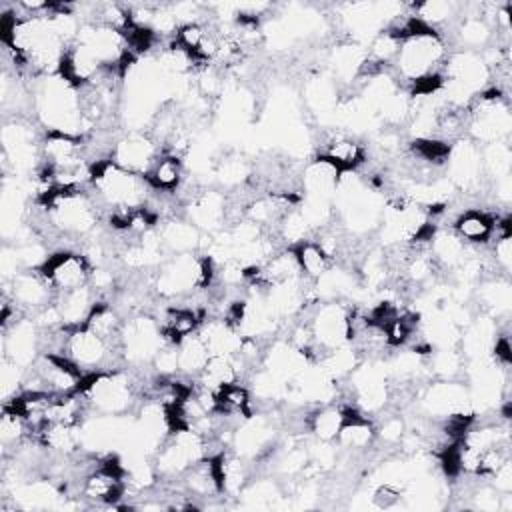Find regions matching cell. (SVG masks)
<instances>
[{"mask_svg": "<svg viewBox=\"0 0 512 512\" xmlns=\"http://www.w3.org/2000/svg\"><path fill=\"white\" fill-rule=\"evenodd\" d=\"M90 190L106 212L142 210L154 192L146 176L134 174L112 160L92 164Z\"/></svg>", "mask_w": 512, "mask_h": 512, "instance_id": "1", "label": "cell"}, {"mask_svg": "<svg viewBox=\"0 0 512 512\" xmlns=\"http://www.w3.org/2000/svg\"><path fill=\"white\" fill-rule=\"evenodd\" d=\"M90 406V412L98 416H126L140 404L138 380L124 368L90 374L80 390Z\"/></svg>", "mask_w": 512, "mask_h": 512, "instance_id": "2", "label": "cell"}, {"mask_svg": "<svg viewBox=\"0 0 512 512\" xmlns=\"http://www.w3.org/2000/svg\"><path fill=\"white\" fill-rule=\"evenodd\" d=\"M60 356L70 360L76 368H80L88 376L98 372L118 370L124 364L122 352L110 346L100 336H96L86 326L68 328Z\"/></svg>", "mask_w": 512, "mask_h": 512, "instance_id": "3", "label": "cell"}, {"mask_svg": "<svg viewBox=\"0 0 512 512\" xmlns=\"http://www.w3.org/2000/svg\"><path fill=\"white\" fill-rule=\"evenodd\" d=\"M168 340L158 324V320L150 314H134L124 320L120 334V352L124 364L132 368H150L154 356Z\"/></svg>", "mask_w": 512, "mask_h": 512, "instance_id": "4", "label": "cell"}, {"mask_svg": "<svg viewBox=\"0 0 512 512\" xmlns=\"http://www.w3.org/2000/svg\"><path fill=\"white\" fill-rule=\"evenodd\" d=\"M4 294L26 316L36 314L56 298L54 288L40 270H20L14 278L2 280Z\"/></svg>", "mask_w": 512, "mask_h": 512, "instance_id": "5", "label": "cell"}, {"mask_svg": "<svg viewBox=\"0 0 512 512\" xmlns=\"http://www.w3.org/2000/svg\"><path fill=\"white\" fill-rule=\"evenodd\" d=\"M40 272L48 278L54 292L62 294L88 286L92 266L78 250H54Z\"/></svg>", "mask_w": 512, "mask_h": 512, "instance_id": "6", "label": "cell"}, {"mask_svg": "<svg viewBox=\"0 0 512 512\" xmlns=\"http://www.w3.org/2000/svg\"><path fill=\"white\" fill-rule=\"evenodd\" d=\"M160 154L162 150L158 142L150 136V132L128 130L126 134L116 136L112 144L110 160L134 174L146 176Z\"/></svg>", "mask_w": 512, "mask_h": 512, "instance_id": "7", "label": "cell"}, {"mask_svg": "<svg viewBox=\"0 0 512 512\" xmlns=\"http://www.w3.org/2000/svg\"><path fill=\"white\" fill-rule=\"evenodd\" d=\"M318 156L334 164L340 172L358 170L368 160L366 146L356 134H348L342 130H332L324 136Z\"/></svg>", "mask_w": 512, "mask_h": 512, "instance_id": "8", "label": "cell"}, {"mask_svg": "<svg viewBox=\"0 0 512 512\" xmlns=\"http://www.w3.org/2000/svg\"><path fill=\"white\" fill-rule=\"evenodd\" d=\"M156 228H158L160 240L170 256L198 252V250H204V246H206L204 240L208 238V234L198 230L190 220H186L182 216H172V218L160 220Z\"/></svg>", "mask_w": 512, "mask_h": 512, "instance_id": "9", "label": "cell"}, {"mask_svg": "<svg viewBox=\"0 0 512 512\" xmlns=\"http://www.w3.org/2000/svg\"><path fill=\"white\" fill-rule=\"evenodd\" d=\"M334 444L340 450H346L348 454L368 452L376 444L374 420H370L368 416L358 412L354 406L346 404V418H344V424H342Z\"/></svg>", "mask_w": 512, "mask_h": 512, "instance_id": "10", "label": "cell"}, {"mask_svg": "<svg viewBox=\"0 0 512 512\" xmlns=\"http://www.w3.org/2000/svg\"><path fill=\"white\" fill-rule=\"evenodd\" d=\"M340 174L342 172L334 164H330L328 160L316 156L300 172L302 198L332 200L334 194H336V188H338Z\"/></svg>", "mask_w": 512, "mask_h": 512, "instance_id": "11", "label": "cell"}, {"mask_svg": "<svg viewBox=\"0 0 512 512\" xmlns=\"http://www.w3.org/2000/svg\"><path fill=\"white\" fill-rule=\"evenodd\" d=\"M496 216L480 208H464L452 220L454 234L468 246H486L494 238Z\"/></svg>", "mask_w": 512, "mask_h": 512, "instance_id": "12", "label": "cell"}, {"mask_svg": "<svg viewBox=\"0 0 512 512\" xmlns=\"http://www.w3.org/2000/svg\"><path fill=\"white\" fill-rule=\"evenodd\" d=\"M100 72H102V64L80 42H74L66 48L60 70H58V74L76 88H84L92 84Z\"/></svg>", "mask_w": 512, "mask_h": 512, "instance_id": "13", "label": "cell"}, {"mask_svg": "<svg viewBox=\"0 0 512 512\" xmlns=\"http://www.w3.org/2000/svg\"><path fill=\"white\" fill-rule=\"evenodd\" d=\"M34 438L50 456H74L82 450V424H52L48 422Z\"/></svg>", "mask_w": 512, "mask_h": 512, "instance_id": "14", "label": "cell"}, {"mask_svg": "<svg viewBox=\"0 0 512 512\" xmlns=\"http://www.w3.org/2000/svg\"><path fill=\"white\" fill-rule=\"evenodd\" d=\"M58 310H60V316H62V322L66 328H78V326H84L90 312L94 310V306L100 302L96 292L92 290V286H82V288H76V290H70V292H62V294H56L54 298Z\"/></svg>", "mask_w": 512, "mask_h": 512, "instance_id": "15", "label": "cell"}, {"mask_svg": "<svg viewBox=\"0 0 512 512\" xmlns=\"http://www.w3.org/2000/svg\"><path fill=\"white\" fill-rule=\"evenodd\" d=\"M346 418V404L340 402H330V404H322V406H314L308 412V432H312V436L316 440H324V442H334L342 424Z\"/></svg>", "mask_w": 512, "mask_h": 512, "instance_id": "16", "label": "cell"}, {"mask_svg": "<svg viewBox=\"0 0 512 512\" xmlns=\"http://www.w3.org/2000/svg\"><path fill=\"white\" fill-rule=\"evenodd\" d=\"M240 380H242V368L234 356H210L204 370L194 382L202 388L218 392L224 386Z\"/></svg>", "mask_w": 512, "mask_h": 512, "instance_id": "17", "label": "cell"}, {"mask_svg": "<svg viewBox=\"0 0 512 512\" xmlns=\"http://www.w3.org/2000/svg\"><path fill=\"white\" fill-rule=\"evenodd\" d=\"M124 316L112 302H98L86 320V328L92 330L96 336L106 340L110 346L120 350V334L124 326Z\"/></svg>", "mask_w": 512, "mask_h": 512, "instance_id": "18", "label": "cell"}, {"mask_svg": "<svg viewBox=\"0 0 512 512\" xmlns=\"http://www.w3.org/2000/svg\"><path fill=\"white\" fill-rule=\"evenodd\" d=\"M176 352H178V376L186 380H196L210 358L208 346L204 344L198 332L180 340L176 344Z\"/></svg>", "mask_w": 512, "mask_h": 512, "instance_id": "19", "label": "cell"}, {"mask_svg": "<svg viewBox=\"0 0 512 512\" xmlns=\"http://www.w3.org/2000/svg\"><path fill=\"white\" fill-rule=\"evenodd\" d=\"M184 178V160L170 154H160L152 164L150 172L146 174V180L152 186V190L166 194H174L184 182Z\"/></svg>", "mask_w": 512, "mask_h": 512, "instance_id": "20", "label": "cell"}, {"mask_svg": "<svg viewBox=\"0 0 512 512\" xmlns=\"http://www.w3.org/2000/svg\"><path fill=\"white\" fill-rule=\"evenodd\" d=\"M296 254V260L300 264V272L304 278H308L310 282H316L318 278H322L332 266L334 260L326 254V250L316 242V238H310L298 246L292 248Z\"/></svg>", "mask_w": 512, "mask_h": 512, "instance_id": "21", "label": "cell"}, {"mask_svg": "<svg viewBox=\"0 0 512 512\" xmlns=\"http://www.w3.org/2000/svg\"><path fill=\"white\" fill-rule=\"evenodd\" d=\"M410 6H412L414 20L434 32H440L444 26L450 24L452 18L460 16V4H454V2L430 0V2L410 4Z\"/></svg>", "mask_w": 512, "mask_h": 512, "instance_id": "22", "label": "cell"}, {"mask_svg": "<svg viewBox=\"0 0 512 512\" xmlns=\"http://www.w3.org/2000/svg\"><path fill=\"white\" fill-rule=\"evenodd\" d=\"M30 436V428L22 414L10 406H2V416H0V444H2V456L12 454L26 438Z\"/></svg>", "mask_w": 512, "mask_h": 512, "instance_id": "23", "label": "cell"}, {"mask_svg": "<svg viewBox=\"0 0 512 512\" xmlns=\"http://www.w3.org/2000/svg\"><path fill=\"white\" fill-rule=\"evenodd\" d=\"M214 174L222 186L232 190L244 188L254 176L250 162L240 154H228L222 160H218Z\"/></svg>", "mask_w": 512, "mask_h": 512, "instance_id": "24", "label": "cell"}, {"mask_svg": "<svg viewBox=\"0 0 512 512\" xmlns=\"http://www.w3.org/2000/svg\"><path fill=\"white\" fill-rule=\"evenodd\" d=\"M484 176L492 182L504 176H510L512 170V148L508 142H494L480 146Z\"/></svg>", "mask_w": 512, "mask_h": 512, "instance_id": "25", "label": "cell"}, {"mask_svg": "<svg viewBox=\"0 0 512 512\" xmlns=\"http://www.w3.org/2000/svg\"><path fill=\"white\" fill-rule=\"evenodd\" d=\"M404 498V488L394 482H382L372 492V506L380 510L394 508Z\"/></svg>", "mask_w": 512, "mask_h": 512, "instance_id": "26", "label": "cell"}]
</instances>
